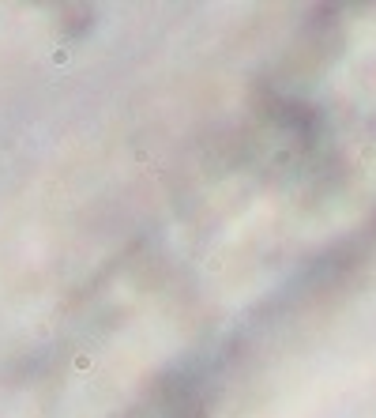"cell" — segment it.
<instances>
[{"instance_id": "1", "label": "cell", "mask_w": 376, "mask_h": 418, "mask_svg": "<svg viewBox=\"0 0 376 418\" xmlns=\"http://www.w3.org/2000/svg\"><path fill=\"white\" fill-rule=\"evenodd\" d=\"M91 366H94V362L87 358V354H79V358H76V369H91Z\"/></svg>"}]
</instances>
